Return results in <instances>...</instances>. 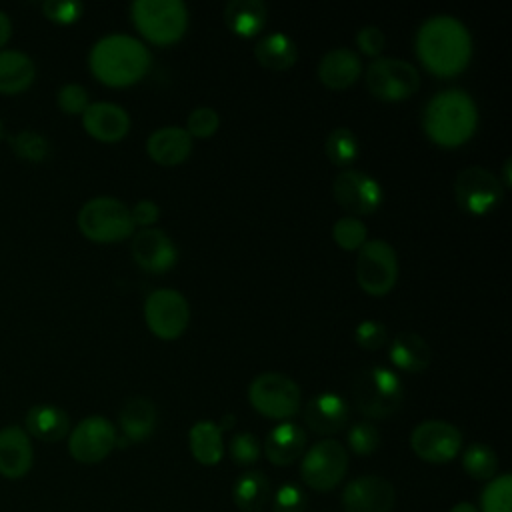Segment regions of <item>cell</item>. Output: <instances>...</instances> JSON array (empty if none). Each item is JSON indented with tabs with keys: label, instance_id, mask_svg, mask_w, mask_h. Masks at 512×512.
I'll return each mask as SVG.
<instances>
[{
	"label": "cell",
	"instance_id": "1",
	"mask_svg": "<svg viewBox=\"0 0 512 512\" xmlns=\"http://www.w3.org/2000/svg\"><path fill=\"white\" fill-rule=\"evenodd\" d=\"M416 54L428 72L456 76L468 66L472 56L470 32L454 16H430L418 28Z\"/></svg>",
	"mask_w": 512,
	"mask_h": 512
},
{
	"label": "cell",
	"instance_id": "2",
	"mask_svg": "<svg viewBox=\"0 0 512 512\" xmlns=\"http://www.w3.org/2000/svg\"><path fill=\"white\" fill-rule=\"evenodd\" d=\"M150 64L152 56L148 48L128 34H108L88 54L90 72L96 80L112 88L136 84L144 78Z\"/></svg>",
	"mask_w": 512,
	"mask_h": 512
},
{
	"label": "cell",
	"instance_id": "3",
	"mask_svg": "<svg viewBox=\"0 0 512 512\" xmlns=\"http://www.w3.org/2000/svg\"><path fill=\"white\" fill-rule=\"evenodd\" d=\"M476 124V104L468 92L458 88L438 92L428 100L422 114L426 136L442 148L462 146L474 134Z\"/></svg>",
	"mask_w": 512,
	"mask_h": 512
},
{
	"label": "cell",
	"instance_id": "4",
	"mask_svg": "<svg viewBox=\"0 0 512 512\" xmlns=\"http://www.w3.org/2000/svg\"><path fill=\"white\" fill-rule=\"evenodd\" d=\"M404 388L396 372L384 366L362 368L352 384L356 408L372 420L390 418L402 404Z\"/></svg>",
	"mask_w": 512,
	"mask_h": 512
},
{
	"label": "cell",
	"instance_id": "5",
	"mask_svg": "<svg viewBox=\"0 0 512 512\" xmlns=\"http://www.w3.org/2000/svg\"><path fill=\"white\" fill-rule=\"evenodd\" d=\"M130 16L138 32L154 44H174L188 28V8L182 0H136Z\"/></svg>",
	"mask_w": 512,
	"mask_h": 512
},
{
	"label": "cell",
	"instance_id": "6",
	"mask_svg": "<svg viewBox=\"0 0 512 512\" xmlns=\"http://www.w3.org/2000/svg\"><path fill=\"white\" fill-rule=\"evenodd\" d=\"M78 228L88 240L108 244L132 236L136 226L132 222L130 208L122 200L96 196L80 208Z\"/></svg>",
	"mask_w": 512,
	"mask_h": 512
},
{
	"label": "cell",
	"instance_id": "7",
	"mask_svg": "<svg viewBox=\"0 0 512 512\" xmlns=\"http://www.w3.org/2000/svg\"><path fill=\"white\" fill-rule=\"evenodd\" d=\"M250 406L266 418L288 420L298 414L302 394L298 384L280 372H264L250 382Z\"/></svg>",
	"mask_w": 512,
	"mask_h": 512
},
{
	"label": "cell",
	"instance_id": "8",
	"mask_svg": "<svg viewBox=\"0 0 512 512\" xmlns=\"http://www.w3.org/2000/svg\"><path fill=\"white\" fill-rule=\"evenodd\" d=\"M356 280L372 296L388 294L398 280L396 250L386 240H366L356 258Z\"/></svg>",
	"mask_w": 512,
	"mask_h": 512
},
{
	"label": "cell",
	"instance_id": "9",
	"mask_svg": "<svg viewBox=\"0 0 512 512\" xmlns=\"http://www.w3.org/2000/svg\"><path fill=\"white\" fill-rule=\"evenodd\" d=\"M348 470L346 448L332 438L316 442L304 452L300 476L304 484L316 492H330L336 488Z\"/></svg>",
	"mask_w": 512,
	"mask_h": 512
},
{
	"label": "cell",
	"instance_id": "10",
	"mask_svg": "<svg viewBox=\"0 0 512 512\" xmlns=\"http://www.w3.org/2000/svg\"><path fill=\"white\" fill-rule=\"evenodd\" d=\"M420 86V74L414 64L400 58H376L366 70V88L384 102L410 98Z\"/></svg>",
	"mask_w": 512,
	"mask_h": 512
},
{
	"label": "cell",
	"instance_id": "11",
	"mask_svg": "<svg viewBox=\"0 0 512 512\" xmlns=\"http://www.w3.org/2000/svg\"><path fill=\"white\" fill-rule=\"evenodd\" d=\"M144 320L154 336L176 340L190 322L188 300L174 288L152 290L144 300Z\"/></svg>",
	"mask_w": 512,
	"mask_h": 512
},
{
	"label": "cell",
	"instance_id": "12",
	"mask_svg": "<svg viewBox=\"0 0 512 512\" xmlns=\"http://www.w3.org/2000/svg\"><path fill=\"white\" fill-rule=\"evenodd\" d=\"M118 444L114 424L104 416H86L68 434V452L80 464L104 460Z\"/></svg>",
	"mask_w": 512,
	"mask_h": 512
},
{
	"label": "cell",
	"instance_id": "13",
	"mask_svg": "<svg viewBox=\"0 0 512 512\" xmlns=\"http://www.w3.org/2000/svg\"><path fill=\"white\" fill-rule=\"evenodd\" d=\"M412 452L430 464L454 460L462 450V432L444 420H424L410 434Z\"/></svg>",
	"mask_w": 512,
	"mask_h": 512
},
{
	"label": "cell",
	"instance_id": "14",
	"mask_svg": "<svg viewBox=\"0 0 512 512\" xmlns=\"http://www.w3.org/2000/svg\"><path fill=\"white\" fill-rule=\"evenodd\" d=\"M502 182L482 166H468L458 172L454 196L462 210L480 216L490 212L502 198Z\"/></svg>",
	"mask_w": 512,
	"mask_h": 512
},
{
	"label": "cell",
	"instance_id": "15",
	"mask_svg": "<svg viewBox=\"0 0 512 512\" xmlns=\"http://www.w3.org/2000/svg\"><path fill=\"white\" fill-rule=\"evenodd\" d=\"M334 200L356 216L372 214L384 198L380 182L362 170H344L332 182Z\"/></svg>",
	"mask_w": 512,
	"mask_h": 512
},
{
	"label": "cell",
	"instance_id": "16",
	"mask_svg": "<svg viewBox=\"0 0 512 512\" xmlns=\"http://www.w3.org/2000/svg\"><path fill=\"white\" fill-rule=\"evenodd\" d=\"M396 502V490L390 480L366 474L350 480L342 490L346 512H390Z\"/></svg>",
	"mask_w": 512,
	"mask_h": 512
},
{
	"label": "cell",
	"instance_id": "17",
	"mask_svg": "<svg viewBox=\"0 0 512 512\" xmlns=\"http://www.w3.org/2000/svg\"><path fill=\"white\" fill-rule=\"evenodd\" d=\"M134 262L152 274H162L170 270L178 260V250L172 238L160 228H142L132 238Z\"/></svg>",
	"mask_w": 512,
	"mask_h": 512
},
{
	"label": "cell",
	"instance_id": "18",
	"mask_svg": "<svg viewBox=\"0 0 512 512\" xmlns=\"http://www.w3.org/2000/svg\"><path fill=\"white\" fill-rule=\"evenodd\" d=\"M32 462L34 450L26 430L16 424L0 428V476L18 480L30 472Z\"/></svg>",
	"mask_w": 512,
	"mask_h": 512
},
{
	"label": "cell",
	"instance_id": "19",
	"mask_svg": "<svg viewBox=\"0 0 512 512\" xmlns=\"http://www.w3.org/2000/svg\"><path fill=\"white\" fill-rule=\"evenodd\" d=\"M350 408L340 394L322 392L308 400L304 406V422L306 426L322 436H330L340 432L348 424Z\"/></svg>",
	"mask_w": 512,
	"mask_h": 512
},
{
	"label": "cell",
	"instance_id": "20",
	"mask_svg": "<svg viewBox=\"0 0 512 512\" xmlns=\"http://www.w3.org/2000/svg\"><path fill=\"white\" fill-rule=\"evenodd\" d=\"M82 126L100 142H118L130 130V116L118 104L94 102L82 112Z\"/></svg>",
	"mask_w": 512,
	"mask_h": 512
},
{
	"label": "cell",
	"instance_id": "21",
	"mask_svg": "<svg viewBox=\"0 0 512 512\" xmlns=\"http://www.w3.org/2000/svg\"><path fill=\"white\" fill-rule=\"evenodd\" d=\"M360 72H362L360 56L346 46L328 50L318 62L320 82L334 90H344L352 86L358 80Z\"/></svg>",
	"mask_w": 512,
	"mask_h": 512
},
{
	"label": "cell",
	"instance_id": "22",
	"mask_svg": "<svg viewBox=\"0 0 512 512\" xmlns=\"http://www.w3.org/2000/svg\"><path fill=\"white\" fill-rule=\"evenodd\" d=\"M146 150L156 164L176 166L188 160L192 152V136L186 132V128L164 126L148 136Z\"/></svg>",
	"mask_w": 512,
	"mask_h": 512
},
{
	"label": "cell",
	"instance_id": "23",
	"mask_svg": "<svg viewBox=\"0 0 512 512\" xmlns=\"http://www.w3.org/2000/svg\"><path fill=\"white\" fill-rule=\"evenodd\" d=\"M306 448V434L294 422H280L276 424L266 440H264V454L274 466H288L296 462Z\"/></svg>",
	"mask_w": 512,
	"mask_h": 512
},
{
	"label": "cell",
	"instance_id": "24",
	"mask_svg": "<svg viewBox=\"0 0 512 512\" xmlns=\"http://www.w3.org/2000/svg\"><path fill=\"white\" fill-rule=\"evenodd\" d=\"M24 428L42 442H58L70 434V418L54 404H34L24 416Z\"/></svg>",
	"mask_w": 512,
	"mask_h": 512
},
{
	"label": "cell",
	"instance_id": "25",
	"mask_svg": "<svg viewBox=\"0 0 512 512\" xmlns=\"http://www.w3.org/2000/svg\"><path fill=\"white\" fill-rule=\"evenodd\" d=\"M156 418H158V414H156V406L152 404V400H148L144 396L130 398L118 414L122 440L142 442V440L150 438L156 428Z\"/></svg>",
	"mask_w": 512,
	"mask_h": 512
},
{
	"label": "cell",
	"instance_id": "26",
	"mask_svg": "<svg viewBox=\"0 0 512 512\" xmlns=\"http://www.w3.org/2000/svg\"><path fill=\"white\" fill-rule=\"evenodd\" d=\"M390 360L404 372H422L432 362V350L420 334L400 332L390 344Z\"/></svg>",
	"mask_w": 512,
	"mask_h": 512
},
{
	"label": "cell",
	"instance_id": "27",
	"mask_svg": "<svg viewBox=\"0 0 512 512\" xmlns=\"http://www.w3.org/2000/svg\"><path fill=\"white\" fill-rule=\"evenodd\" d=\"M272 498V486L264 472L246 470L232 486V500L242 512H260Z\"/></svg>",
	"mask_w": 512,
	"mask_h": 512
},
{
	"label": "cell",
	"instance_id": "28",
	"mask_svg": "<svg viewBox=\"0 0 512 512\" xmlns=\"http://www.w3.org/2000/svg\"><path fill=\"white\" fill-rule=\"evenodd\" d=\"M36 66L20 50H0V94H20L34 82Z\"/></svg>",
	"mask_w": 512,
	"mask_h": 512
},
{
	"label": "cell",
	"instance_id": "29",
	"mask_svg": "<svg viewBox=\"0 0 512 512\" xmlns=\"http://www.w3.org/2000/svg\"><path fill=\"white\" fill-rule=\"evenodd\" d=\"M266 4L262 0H230L224 6V22L236 36H256L266 24Z\"/></svg>",
	"mask_w": 512,
	"mask_h": 512
},
{
	"label": "cell",
	"instance_id": "30",
	"mask_svg": "<svg viewBox=\"0 0 512 512\" xmlns=\"http://www.w3.org/2000/svg\"><path fill=\"white\" fill-rule=\"evenodd\" d=\"M188 446L198 464L214 466L224 456L222 430L212 420H200L188 432Z\"/></svg>",
	"mask_w": 512,
	"mask_h": 512
},
{
	"label": "cell",
	"instance_id": "31",
	"mask_svg": "<svg viewBox=\"0 0 512 512\" xmlns=\"http://www.w3.org/2000/svg\"><path fill=\"white\" fill-rule=\"evenodd\" d=\"M254 58L264 68L288 70L298 60V48L290 36H286L282 32H270L256 42Z\"/></svg>",
	"mask_w": 512,
	"mask_h": 512
},
{
	"label": "cell",
	"instance_id": "32",
	"mask_svg": "<svg viewBox=\"0 0 512 512\" xmlns=\"http://www.w3.org/2000/svg\"><path fill=\"white\" fill-rule=\"evenodd\" d=\"M462 468L474 480H492L498 470V456L488 444L474 442L462 452Z\"/></svg>",
	"mask_w": 512,
	"mask_h": 512
},
{
	"label": "cell",
	"instance_id": "33",
	"mask_svg": "<svg viewBox=\"0 0 512 512\" xmlns=\"http://www.w3.org/2000/svg\"><path fill=\"white\" fill-rule=\"evenodd\" d=\"M324 150H326V156L330 158L332 164L348 166L358 156V138L350 128L338 126L328 134Z\"/></svg>",
	"mask_w": 512,
	"mask_h": 512
},
{
	"label": "cell",
	"instance_id": "34",
	"mask_svg": "<svg viewBox=\"0 0 512 512\" xmlns=\"http://www.w3.org/2000/svg\"><path fill=\"white\" fill-rule=\"evenodd\" d=\"M480 512H512V478L500 474L488 480L480 494Z\"/></svg>",
	"mask_w": 512,
	"mask_h": 512
},
{
	"label": "cell",
	"instance_id": "35",
	"mask_svg": "<svg viewBox=\"0 0 512 512\" xmlns=\"http://www.w3.org/2000/svg\"><path fill=\"white\" fill-rule=\"evenodd\" d=\"M8 144L14 150V154L26 162L38 164L50 156V142L34 130L16 132L14 136L8 138Z\"/></svg>",
	"mask_w": 512,
	"mask_h": 512
},
{
	"label": "cell",
	"instance_id": "36",
	"mask_svg": "<svg viewBox=\"0 0 512 512\" xmlns=\"http://www.w3.org/2000/svg\"><path fill=\"white\" fill-rule=\"evenodd\" d=\"M332 238L344 250H360L368 238V230L356 216H344L334 222Z\"/></svg>",
	"mask_w": 512,
	"mask_h": 512
},
{
	"label": "cell",
	"instance_id": "37",
	"mask_svg": "<svg viewBox=\"0 0 512 512\" xmlns=\"http://www.w3.org/2000/svg\"><path fill=\"white\" fill-rule=\"evenodd\" d=\"M346 440H348V448L354 454L370 456L380 446V432L372 422L362 420V422H356V424L350 426V430L346 434Z\"/></svg>",
	"mask_w": 512,
	"mask_h": 512
},
{
	"label": "cell",
	"instance_id": "38",
	"mask_svg": "<svg viewBox=\"0 0 512 512\" xmlns=\"http://www.w3.org/2000/svg\"><path fill=\"white\" fill-rule=\"evenodd\" d=\"M272 512H304L308 496L302 486L294 482H284L272 494Z\"/></svg>",
	"mask_w": 512,
	"mask_h": 512
},
{
	"label": "cell",
	"instance_id": "39",
	"mask_svg": "<svg viewBox=\"0 0 512 512\" xmlns=\"http://www.w3.org/2000/svg\"><path fill=\"white\" fill-rule=\"evenodd\" d=\"M260 442L252 432H236L228 444L230 458L238 466H250L260 458Z\"/></svg>",
	"mask_w": 512,
	"mask_h": 512
},
{
	"label": "cell",
	"instance_id": "40",
	"mask_svg": "<svg viewBox=\"0 0 512 512\" xmlns=\"http://www.w3.org/2000/svg\"><path fill=\"white\" fill-rule=\"evenodd\" d=\"M218 126L220 116L210 106H198L186 118V132L194 138H208L218 130Z\"/></svg>",
	"mask_w": 512,
	"mask_h": 512
},
{
	"label": "cell",
	"instance_id": "41",
	"mask_svg": "<svg viewBox=\"0 0 512 512\" xmlns=\"http://www.w3.org/2000/svg\"><path fill=\"white\" fill-rule=\"evenodd\" d=\"M84 12V4L78 0H46L42 2V14L56 24H72Z\"/></svg>",
	"mask_w": 512,
	"mask_h": 512
},
{
	"label": "cell",
	"instance_id": "42",
	"mask_svg": "<svg viewBox=\"0 0 512 512\" xmlns=\"http://www.w3.org/2000/svg\"><path fill=\"white\" fill-rule=\"evenodd\" d=\"M56 102H58V108L64 112V114H70V116H76L88 108L90 100H88V92L84 86L80 84H64L60 90H58V96H56Z\"/></svg>",
	"mask_w": 512,
	"mask_h": 512
},
{
	"label": "cell",
	"instance_id": "43",
	"mask_svg": "<svg viewBox=\"0 0 512 512\" xmlns=\"http://www.w3.org/2000/svg\"><path fill=\"white\" fill-rule=\"evenodd\" d=\"M356 342L366 350H378L386 344L388 332L386 326L378 320H362L354 330Z\"/></svg>",
	"mask_w": 512,
	"mask_h": 512
},
{
	"label": "cell",
	"instance_id": "44",
	"mask_svg": "<svg viewBox=\"0 0 512 512\" xmlns=\"http://www.w3.org/2000/svg\"><path fill=\"white\" fill-rule=\"evenodd\" d=\"M356 44L362 54L376 58L384 50L386 38L378 26H362L356 34Z\"/></svg>",
	"mask_w": 512,
	"mask_h": 512
},
{
	"label": "cell",
	"instance_id": "45",
	"mask_svg": "<svg viewBox=\"0 0 512 512\" xmlns=\"http://www.w3.org/2000/svg\"><path fill=\"white\" fill-rule=\"evenodd\" d=\"M130 216H132L134 226L152 228V224L160 218V206L154 200H138L130 208Z\"/></svg>",
	"mask_w": 512,
	"mask_h": 512
},
{
	"label": "cell",
	"instance_id": "46",
	"mask_svg": "<svg viewBox=\"0 0 512 512\" xmlns=\"http://www.w3.org/2000/svg\"><path fill=\"white\" fill-rule=\"evenodd\" d=\"M10 34H12L10 18L0 10V50H2V48H4V44L10 40Z\"/></svg>",
	"mask_w": 512,
	"mask_h": 512
},
{
	"label": "cell",
	"instance_id": "47",
	"mask_svg": "<svg viewBox=\"0 0 512 512\" xmlns=\"http://www.w3.org/2000/svg\"><path fill=\"white\" fill-rule=\"evenodd\" d=\"M450 512H480L472 502H456Z\"/></svg>",
	"mask_w": 512,
	"mask_h": 512
},
{
	"label": "cell",
	"instance_id": "48",
	"mask_svg": "<svg viewBox=\"0 0 512 512\" xmlns=\"http://www.w3.org/2000/svg\"><path fill=\"white\" fill-rule=\"evenodd\" d=\"M234 422H236V420H234V414H224L222 420H220V424H218V428H220L222 432H224V430H230V428L234 426Z\"/></svg>",
	"mask_w": 512,
	"mask_h": 512
},
{
	"label": "cell",
	"instance_id": "49",
	"mask_svg": "<svg viewBox=\"0 0 512 512\" xmlns=\"http://www.w3.org/2000/svg\"><path fill=\"white\" fill-rule=\"evenodd\" d=\"M510 164H512V160H506V162H504V184H506V186L512 184V180H510Z\"/></svg>",
	"mask_w": 512,
	"mask_h": 512
},
{
	"label": "cell",
	"instance_id": "50",
	"mask_svg": "<svg viewBox=\"0 0 512 512\" xmlns=\"http://www.w3.org/2000/svg\"><path fill=\"white\" fill-rule=\"evenodd\" d=\"M4 138V124H2V120H0V140Z\"/></svg>",
	"mask_w": 512,
	"mask_h": 512
}]
</instances>
